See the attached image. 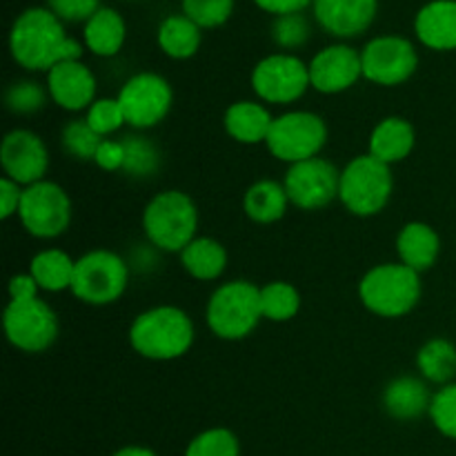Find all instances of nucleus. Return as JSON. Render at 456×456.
<instances>
[{"label": "nucleus", "mask_w": 456, "mask_h": 456, "mask_svg": "<svg viewBox=\"0 0 456 456\" xmlns=\"http://www.w3.org/2000/svg\"><path fill=\"white\" fill-rule=\"evenodd\" d=\"M85 120L101 138H110L127 125L118 98H96L85 114Z\"/></svg>", "instance_id": "35"}, {"label": "nucleus", "mask_w": 456, "mask_h": 456, "mask_svg": "<svg viewBox=\"0 0 456 456\" xmlns=\"http://www.w3.org/2000/svg\"><path fill=\"white\" fill-rule=\"evenodd\" d=\"M111 456H156V452H151L150 448H142V445H127V448H120L118 452Z\"/></svg>", "instance_id": "44"}, {"label": "nucleus", "mask_w": 456, "mask_h": 456, "mask_svg": "<svg viewBox=\"0 0 456 456\" xmlns=\"http://www.w3.org/2000/svg\"><path fill=\"white\" fill-rule=\"evenodd\" d=\"M395 190L392 167L372 154H361L341 169L338 200L350 214L361 218L377 216L390 203Z\"/></svg>", "instance_id": "6"}, {"label": "nucleus", "mask_w": 456, "mask_h": 456, "mask_svg": "<svg viewBox=\"0 0 456 456\" xmlns=\"http://www.w3.org/2000/svg\"><path fill=\"white\" fill-rule=\"evenodd\" d=\"M76 261L56 248L43 249L29 261V274L45 292H65L74 283Z\"/></svg>", "instance_id": "27"}, {"label": "nucleus", "mask_w": 456, "mask_h": 456, "mask_svg": "<svg viewBox=\"0 0 456 456\" xmlns=\"http://www.w3.org/2000/svg\"><path fill=\"white\" fill-rule=\"evenodd\" d=\"M178 256L187 274L196 281L221 279L227 267V249L209 236H196Z\"/></svg>", "instance_id": "26"}, {"label": "nucleus", "mask_w": 456, "mask_h": 456, "mask_svg": "<svg viewBox=\"0 0 456 456\" xmlns=\"http://www.w3.org/2000/svg\"><path fill=\"white\" fill-rule=\"evenodd\" d=\"M363 78L381 87H396L414 76L419 56L414 45L403 36H379L361 52Z\"/></svg>", "instance_id": "14"}, {"label": "nucleus", "mask_w": 456, "mask_h": 456, "mask_svg": "<svg viewBox=\"0 0 456 456\" xmlns=\"http://www.w3.org/2000/svg\"><path fill=\"white\" fill-rule=\"evenodd\" d=\"M289 205L292 203H289L285 185L279 181H272V178L252 183L243 194L245 216L258 225H272V223L281 221Z\"/></svg>", "instance_id": "24"}, {"label": "nucleus", "mask_w": 456, "mask_h": 456, "mask_svg": "<svg viewBox=\"0 0 456 456\" xmlns=\"http://www.w3.org/2000/svg\"><path fill=\"white\" fill-rule=\"evenodd\" d=\"M47 101H52L47 87L36 80H18L4 92V107L18 116L36 114L47 105Z\"/></svg>", "instance_id": "33"}, {"label": "nucleus", "mask_w": 456, "mask_h": 456, "mask_svg": "<svg viewBox=\"0 0 456 456\" xmlns=\"http://www.w3.org/2000/svg\"><path fill=\"white\" fill-rule=\"evenodd\" d=\"M96 76L83 61L58 62L47 71L49 98L65 111H87L96 101Z\"/></svg>", "instance_id": "17"}, {"label": "nucleus", "mask_w": 456, "mask_h": 456, "mask_svg": "<svg viewBox=\"0 0 456 456\" xmlns=\"http://www.w3.org/2000/svg\"><path fill=\"white\" fill-rule=\"evenodd\" d=\"M283 185L294 208L303 212H316L338 199L341 172L328 159L316 156V159L289 165Z\"/></svg>", "instance_id": "13"}, {"label": "nucleus", "mask_w": 456, "mask_h": 456, "mask_svg": "<svg viewBox=\"0 0 456 456\" xmlns=\"http://www.w3.org/2000/svg\"><path fill=\"white\" fill-rule=\"evenodd\" d=\"M47 9L62 22H87L101 9V0H47Z\"/></svg>", "instance_id": "39"}, {"label": "nucleus", "mask_w": 456, "mask_h": 456, "mask_svg": "<svg viewBox=\"0 0 456 456\" xmlns=\"http://www.w3.org/2000/svg\"><path fill=\"white\" fill-rule=\"evenodd\" d=\"M127 27L123 16L111 7H101L87 22H85L83 38L85 47L101 58H111L123 49Z\"/></svg>", "instance_id": "25"}, {"label": "nucleus", "mask_w": 456, "mask_h": 456, "mask_svg": "<svg viewBox=\"0 0 456 456\" xmlns=\"http://www.w3.org/2000/svg\"><path fill=\"white\" fill-rule=\"evenodd\" d=\"M125 165L123 172L132 178H150L160 169V150L145 136L123 138Z\"/></svg>", "instance_id": "31"}, {"label": "nucleus", "mask_w": 456, "mask_h": 456, "mask_svg": "<svg viewBox=\"0 0 456 456\" xmlns=\"http://www.w3.org/2000/svg\"><path fill=\"white\" fill-rule=\"evenodd\" d=\"M142 230L156 249L181 254L199 234V208L185 191L165 190L145 205Z\"/></svg>", "instance_id": "3"}, {"label": "nucleus", "mask_w": 456, "mask_h": 456, "mask_svg": "<svg viewBox=\"0 0 456 456\" xmlns=\"http://www.w3.org/2000/svg\"><path fill=\"white\" fill-rule=\"evenodd\" d=\"M101 142L102 138L89 127V123L85 118L69 120L61 132L62 151L67 156H71V159L83 160V163L96 159V151L101 147Z\"/></svg>", "instance_id": "32"}, {"label": "nucleus", "mask_w": 456, "mask_h": 456, "mask_svg": "<svg viewBox=\"0 0 456 456\" xmlns=\"http://www.w3.org/2000/svg\"><path fill=\"white\" fill-rule=\"evenodd\" d=\"M116 98L123 107L129 127L145 132L167 118L174 102V92L172 85L160 74L141 71L125 80Z\"/></svg>", "instance_id": "12"}, {"label": "nucleus", "mask_w": 456, "mask_h": 456, "mask_svg": "<svg viewBox=\"0 0 456 456\" xmlns=\"http://www.w3.org/2000/svg\"><path fill=\"white\" fill-rule=\"evenodd\" d=\"M263 12L274 13V16H288V13H301L310 7L314 0H254Z\"/></svg>", "instance_id": "42"}, {"label": "nucleus", "mask_w": 456, "mask_h": 456, "mask_svg": "<svg viewBox=\"0 0 456 456\" xmlns=\"http://www.w3.org/2000/svg\"><path fill=\"white\" fill-rule=\"evenodd\" d=\"M22 190H25V187L18 185L12 178H0V209H3V212H0V218H3V221H7L13 214H18L22 200Z\"/></svg>", "instance_id": "41"}, {"label": "nucleus", "mask_w": 456, "mask_h": 456, "mask_svg": "<svg viewBox=\"0 0 456 456\" xmlns=\"http://www.w3.org/2000/svg\"><path fill=\"white\" fill-rule=\"evenodd\" d=\"M421 274L403 263H381L365 272L359 283V298L381 319H401L421 301Z\"/></svg>", "instance_id": "4"}, {"label": "nucleus", "mask_w": 456, "mask_h": 456, "mask_svg": "<svg viewBox=\"0 0 456 456\" xmlns=\"http://www.w3.org/2000/svg\"><path fill=\"white\" fill-rule=\"evenodd\" d=\"M185 456H240V444L227 428H209L190 441Z\"/></svg>", "instance_id": "34"}, {"label": "nucleus", "mask_w": 456, "mask_h": 456, "mask_svg": "<svg viewBox=\"0 0 456 456\" xmlns=\"http://www.w3.org/2000/svg\"><path fill=\"white\" fill-rule=\"evenodd\" d=\"M441 252V239L436 230L428 223L412 221L408 225L401 227L399 236H396V254H399V263L412 267L414 272L430 270L436 263Z\"/></svg>", "instance_id": "22"}, {"label": "nucleus", "mask_w": 456, "mask_h": 456, "mask_svg": "<svg viewBox=\"0 0 456 456\" xmlns=\"http://www.w3.org/2000/svg\"><path fill=\"white\" fill-rule=\"evenodd\" d=\"M414 145H417L414 125L408 118H401V116H387L370 134L368 154H372L374 159L383 160L392 167L395 163L408 159L412 154Z\"/></svg>", "instance_id": "21"}, {"label": "nucleus", "mask_w": 456, "mask_h": 456, "mask_svg": "<svg viewBox=\"0 0 456 456\" xmlns=\"http://www.w3.org/2000/svg\"><path fill=\"white\" fill-rule=\"evenodd\" d=\"M314 18L334 38H356L377 18L379 0H314Z\"/></svg>", "instance_id": "18"}, {"label": "nucleus", "mask_w": 456, "mask_h": 456, "mask_svg": "<svg viewBox=\"0 0 456 456\" xmlns=\"http://www.w3.org/2000/svg\"><path fill=\"white\" fill-rule=\"evenodd\" d=\"M310 85L319 94H341L363 78L361 52L350 45H330L310 61Z\"/></svg>", "instance_id": "16"}, {"label": "nucleus", "mask_w": 456, "mask_h": 456, "mask_svg": "<svg viewBox=\"0 0 456 456\" xmlns=\"http://www.w3.org/2000/svg\"><path fill=\"white\" fill-rule=\"evenodd\" d=\"M328 142V125L314 111H285L274 116L270 134H267V150L281 163H303L321 156V150Z\"/></svg>", "instance_id": "8"}, {"label": "nucleus", "mask_w": 456, "mask_h": 456, "mask_svg": "<svg viewBox=\"0 0 456 456\" xmlns=\"http://www.w3.org/2000/svg\"><path fill=\"white\" fill-rule=\"evenodd\" d=\"M272 38L281 49H298L310 38V22L303 13H288V16H276L272 22Z\"/></svg>", "instance_id": "38"}, {"label": "nucleus", "mask_w": 456, "mask_h": 456, "mask_svg": "<svg viewBox=\"0 0 456 456\" xmlns=\"http://www.w3.org/2000/svg\"><path fill=\"white\" fill-rule=\"evenodd\" d=\"M0 165L4 176L18 185H34L45 181L49 169L47 145L31 129H12L0 142Z\"/></svg>", "instance_id": "15"}, {"label": "nucleus", "mask_w": 456, "mask_h": 456, "mask_svg": "<svg viewBox=\"0 0 456 456\" xmlns=\"http://www.w3.org/2000/svg\"><path fill=\"white\" fill-rule=\"evenodd\" d=\"M71 216V199L58 183L40 181L22 190L18 218L34 239H58L69 230Z\"/></svg>", "instance_id": "10"}, {"label": "nucleus", "mask_w": 456, "mask_h": 456, "mask_svg": "<svg viewBox=\"0 0 456 456\" xmlns=\"http://www.w3.org/2000/svg\"><path fill=\"white\" fill-rule=\"evenodd\" d=\"M263 319L272 323H288L301 310V294L292 283L272 281L261 288Z\"/></svg>", "instance_id": "30"}, {"label": "nucleus", "mask_w": 456, "mask_h": 456, "mask_svg": "<svg viewBox=\"0 0 456 456\" xmlns=\"http://www.w3.org/2000/svg\"><path fill=\"white\" fill-rule=\"evenodd\" d=\"M272 123H274V116L258 101L232 102L223 116V127H225L227 136L240 145L265 142Z\"/></svg>", "instance_id": "20"}, {"label": "nucleus", "mask_w": 456, "mask_h": 456, "mask_svg": "<svg viewBox=\"0 0 456 456\" xmlns=\"http://www.w3.org/2000/svg\"><path fill=\"white\" fill-rule=\"evenodd\" d=\"M432 395L426 383L417 377H399L387 383L383 392V408L399 421H412L430 410Z\"/></svg>", "instance_id": "23"}, {"label": "nucleus", "mask_w": 456, "mask_h": 456, "mask_svg": "<svg viewBox=\"0 0 456 456\" xmlns=\"http://www.w3.org/2000/svg\"><path fill=\"white\" fill-rule=\"evenodd\" d=\"M94 163H96L102 172H123V165H125L123 141H116V138H102Z\"/></svg>", "instance_id": "40"}, {"label": "nucleus", "mask_w": 456, "mask_h": 456, "mask_svg": "<svg viewBox=\"0 0 456 456\" xmlns=\"http://www.w3.org/2000/svg\"><path fill=\"white\" fill-rule=\"evenodd\" d=\"M12 58L27 71H49L65 61H80L83 45L69 38L61 18L47 7H29L9 31Z\"/></svg>", "instance_id": "1"}, {"label": "nucleus", "mask_w": 456, "mask_h": 456, "mask_svg": "<svg viewBox=\"0 0 456 456\" xmlns=\"http://www.w3.org/2000/svg\"><path fill=\"white\" fill-rule=\"evenodd\" d=\"M205 321L214 337L243 341L263 321L261 288L243 279L218 285L208 301Z\"/></svg>", "instance_id": "5"}, {"label": "nucleus", "mask_w": 456, "mask_h": 456, "mask_svg": "<svg viewBox=\"0 0 456 456\" xmlns=\"http://www.w3.org/2000/svg\"><path fill=\"white\" fill-rule=\"evenodd\" d=\"M38 283L34 281V276L29 272L25 274H16L9 279V298H31L38 297Z\"/></svg>", "instance_id": "43"}, {"label": "nucleus", "mask_w": 456, "mask_h": 456, "mask_svg": "<svg viewBox=\"0 0 456 456\" xmlns=\"http://www.w3.org/2000/svg\"><path fill=\"white\" fill-rule=\"evenodd\" d=\"M4 337L25 354H40L58 338V316L40 297L9 298L3 314Z\"/></svg>", "instance_id": "9"}, {"label": "nucleus", "mask_w": 456, "mask_h": 456, "mask_svg": "<svg viewBox=\"0 0 456 456\" xmlns=\"http://www.w3.org/2000/svg\"><path fill=\"white\" fill-rule=\"evenodd\" d=\"M417 368L430 383L448 386L456 377V347L448 338H432L419 350Z\"/></svg>", "instance_id": "29"}, {"label": "nucleus", "mask_w": 456, "mask_h": 456, "mask_svg": "<svg viewBox=\"0 0 456 456\" xmlns=\"http://www.w3.org/2000/svg\"><path fill=\"white\" fill-rule=\"evenodd\" d=\"M159 47L174 61H187L200 47V27L185 13L167 16L159 27Z\"/></svg>", "instance_id": "28"}, {"label": "nucleus", "mask_w": 456, "mask_h": 456, "mask_svg": "<svg viewBox=\"0 0 456 456\" xmlns=\"http://www.w3.org/2000/svg\"><path fill=\"white\" fill-rule=\"evenodd\" d=\"M252 89L267 105H292L305 96L310 85V67L294 53H272L252 69Z\"/></svg>", "instance_id": "11"}, {"label": "nucleus", "mask_w": 456, "mask_h": 456, "mask_svg": "<svg viewBox=\"0 0 456 456\" xmlns=\"http://www.w3.org/2000/svg\"><path fill=\"white\" fill-rule=\"evenodd\" d=\"M196 330L181 307L159 305L141 312L129 325V346L150 361H176L194 346Z\"/></svg>", "instance_id": "2"}, {"label": "nucleus", "mask_w": 456, "mask_h": 456, "mask_svg": "<svg viewBox=\"0 0 456 456\" xmlns=\"http://www.w3.org/2000/svg\"><path fill=\"white\" fill-rule=\"evenodd\" d=\"M417 38L435 52L456 49V0H432L414 20Z\"/></svg>", "instance_id": "19"}, {"label": "nucleus", "mask_w": 456, "mask_h": 456, "mask_svg": "<svg viewBox=\"0 0 456 456\" xmlns=\"http://www.w3.org/2000/svg\"><path fill=\"white\" fill-rule=\"evenodd\" d=\"M234 0H183V13L200 29H214L230 20Z\"/></svg>", "instance_id": "36"}, {"label": "nucleus", "mask_w": 456, "mask_h": 456, "mask_svg": "<svg viewBox=\"0 0 456 456\" xmlns=\"http://www.w3.org/2000/svg\"><path fill=\"white\" fill-rule=\"evenodd\" d=\"M129 285V265L111 249H92L76 258L71 294L85 305H111Z\"/></svg>", "instance_id": "7"}, {"label": "nucleus", "mask_w": 456, "mask_h": 456, "mask_svg": "<svg viewBox=\"0 0 456 456\" xmlns=\"http://www.w3.org/2000/svg\"><path fill=\"white\" fill-rule=\"evenodd\" d=\"M428 414L441 435L456 441V383L441 386V390L432 395Z\"/></svg>", "instance_id": "37"}]
</instances>
